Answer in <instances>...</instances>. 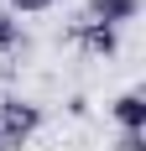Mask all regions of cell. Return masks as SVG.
Listing matches in <instances>:
<instances>
[{
    "instance_id": "obj_7",
    "label": "cell",
    "mask_w": 146,
    "mask_h": 151,
    "mask_svg": "<svg viewBox=\"0 0 146 151\" xmlns=\"http://www.w3.org/2000/svg\"><path fill=\"white\" fill-rule=\"evenodd\" d=\"M115 151H146V130H120Z\"/></svg>"
},
{
    "instance_id": "obj_3",
    "label": "cell",
    "mask_w": 146,
    "mask_h": 151,
    "mask_svg": "<svg viewBox=\"0 0 146 151\" xmlns=\"http://www.w3.org/2000/svg\"><path fill=\"white\" fill-rule=\"evenodd\" d=\"M136 16H141V0H89L84 5V21H99V26H115V31Z\"/></svg>"
},
{
    "instance_id": "obj_1",
    "label": "cell",
    "mask_w": 146,
    "mask_h": 151,
    "mask_svg": "<svg viewBox=\"0 0 146 151\" xmlns=\"http://www.w3.org/2000/svg\"><path fill=\"white\" fill-rule=\"evenodd\" d=\"M37 125H42V109L31 104V99H5L0 104V146H26L37 136Z\"/></svg>"
},
{
    "instance_id": "obj_2",
    "label": "cell",
    "mask_w": 146,
    "mask_h": 151,
    "mask_svg": "<svg viewBox=\"0 0 146 151\" xmlns=\"http://www.w3.org/2000/svg\"><path fill=\"white\" fill-rule=\"evenodd\" d=\"M68 37L84 47V52H94V58H110V52L120 47V31L115 26H99V21H84V16L68 26Z\"/></svg>"
},
{
    "instance_id": "obj_5",
    "label": "cell",
    "mask_w": 146,
    "mask_h": 151,
    "mask_svg": "<svg viewBox=\"0 0 146 151\" xmlns=\"http://www.w3.org/2000/svg\"><path fill=\"white\" fill-rule=\"evenodd\" d=\"M21 42H26V37H21V21H16V16L0 5V58H5V52H16Z\"/></svg>"
},
{
    "instance_id": "obj_4",
    "label": "cell",
    "mask_w": 146,
    "mask_h": 151,
    "mask_svg": "<svg viewBox=\"0 0 146 151\" xmlns=\"http://www.w3.org/2000/svg\"><path fill=\"white\" fill-rule=\"evenodd\" d=\"M110 115H115L120 130H146V94L141 89H125L115 104H110Z\"/></svg>"
},
{
    "instance_id": "obj_8",
    "label": "cell",
    "mask_w": 146,
    "mask_h": 151,
    "mask_svg": "<svg viewBox=\"0 0 146 151\" xmlns=\"http://www.w3.org/2000/svg\"><path fill=\"white\" fill-rule=\"evenodd\" d=\"M0 151H5V146H0Z\"/></svg>"
},
{
    "instance_id": "obj_6",
    "label": "cell",
    "mask_w": 146,
    "mask_h": 151,
    "mask_svg": "<svg viewBox=\"0 0 146 151\" xmlns=\"http://www.w3.org/2000/svg\"><path fill=\"white\" fill-rule=\"evenodd\" d=\"M5 11L21 21V16H42V11H52V0H5Z\"/></svg>"
}]
</instances>
